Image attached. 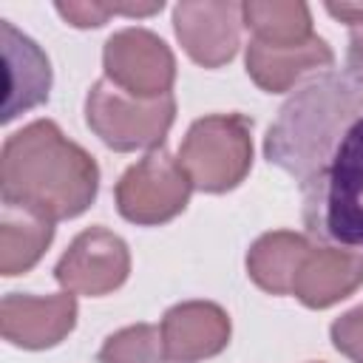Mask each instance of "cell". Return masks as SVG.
Returning <instances> with one entry per match:
<instances>
[{
	"label": "cell",
	"mask_w": 363,
	"mask_h": 363,
	"mask_svg": "<svg viewBox=\"0 0 363 363\" xmlns=\"http://www.w3.org/2000/svg\"><path fill=\"white\" fill-rule=\"evenodd\" d=\"M3 201L28 207L51 221L82 216L99 190V164L71 142L57 122L34 119L3 142Z\"/></svg>",
	"instance_id": "cell-2"
},
{
	"label": "cell",
	"mask_w": 363,
	"mask_h": 363,
	"mask_svg": "<svg viewBox=\"0 0 363 363\" xmlns=\"http://www.w3.org/2000/svg\"><path fill=\"white\" fill-rule=\"evenodd\" d=\"M176 119L173 94L156 99H139L116 88L108 77L96 79L85 96V122L102 145L119 153L162 147Z\"/></svg>",
	"instance_id": "cell-4"
},
{
	"label": "cell",
	"mask_w": 363,
	"mask_h": 363,
	"mask_svg": "<svg viewBox=\"0 0 363 363\" xmlns=\"http://www.w3.org/2000/svg\"><path fill=\"white\" fill-rule=\"evenodd\" d=\"M363 286V255L357 250L312 244L292 278V292L309 309H329Z\"/></svg>",
	"instance_id": "cell-10"
},
{
	"label": "cell",
	"mask_w": 363,
	"mask_h": 363,
	"mask_svg": "<svg viewBox=\"0 0 363 363\" xmlns=\"http://www.w3.org/2000/svg\"><path fill=\"white\" fill-rule=\"evenodd\" d=\"M105 77L130 96L156 99L173 91L176 60L167 43L150 28H119L102 48Z\"/></svg>",
	"instance_id": "cell-6"
},
{
	"label": "cell",
	"mask_w": 363,
	"mask_h": 363,
	"mask_svg": "<svg viewBox=\"0 0 363 363\" xmlns=\"http://www.w3.org/2000/svg\"><path fill=\"white\" fill-rule=\"evenodd\" d=\"M0 45L6 62V102H3V122L43 105L51 91V62L45 51L17 31L9 20H0Z\"/></svg>",
	"instance_id": "cell-12"
},
{
	"label": "cell",
	"mask_w": 363,
	"mask_h": 363,
	"mask_svg": "<svg viewBox=\"0 0 363 363\" xmlns=\"http://www.w3.org/2000/svg\"><path fill=\"white\" fill-rule=\"evenodd\" d=\"M241 20H244V28L252 31L250 40L269 43V45H295L315 37L309 6L295 0L241 3Z\"/></svg>",
	"instance_id": "cell-16"
},
{
	"label": "cell",
	"mask_w": 363,
	"mask_h": 363,
	"mask_svg": "<svg viewBox=\"0 0 363 363\" xmlns=\"http://www.w3.org/2000/svg\"><path fill=\"white\" fill-rule=\"evenodd\" d=\"M128 275L130 250L116 233L102 224L82 230L54 267V278L65 292L88 298H102L119 289Z\"/></svg>",
	"instance_id": "cell-7"
},
{
	"label": "cell",
	"mask_w": 363,
	"mask_h": 363,
	"mask_svg": "<svg viewBox=\"0 0 363 363\" xmlns=\"http://www.w3.org/2000/svg\"><path fill=\"white\" fill-rule=\"evenodd\" d=\"M179 164L201 193L238 187L252 167V119L244 113H210L187 128Z\"/></svg>",
	"instance_id": "cell-3"
},
{
	"label": "cell",
	"mask_w": 363,
	"mask_h": 363,
	"mask_svg": "<svg viewBox=\"0 0 363 363\" xmlns=\"http://www.w3.org/2000/svg\"><path fill=\"white\" fill-rule=\"evenodd\" d=\"M51 238H54L51 218L40 216L28 207L3 201V210H0V272L6 278L28 272L43 258Z\"/></svg>",
	"instance_id": "cell-14"
},
{
	"label": "cell",
	"mask_w": 363,
	"mask_h": 363,
	"mask_svg": "<svg viewBox=\"0 0 363 363\" xmlns=\"http://www.w3.org/2000/svg\"><path fill=\"white\" fill-rule=\"evenodd\" d=\"M77 326V295L11 292L0 303V332L20 349H51Z\"/></svg>",
	"instance_id": "cell-9"
},
{
	"label": "cell",
	"mask_w": 363,
	"mask_h": 363,
	"mask_svg": "<svg viewBox=\"0 0 363 363\" xmlns=\"http://www.w3.org/2000/svg\"><path fill=\"white\" fill-rule=\"evenodd\" d=\"M329 337L340 354H346L352 363H363V303L343 312L329 326Z\"/></svg>",
	"instance_id": "cell-19"
},
{
	"label": "cell",
	"mask_w": 363,
	"mask_h": 363,
	"mask_svg": "<svg viewBox=\"0 0 363 363\" xmlns=\"http://www.w3.org/2000/svg\"><path fill=\"white\" fill-rule=\"evenodd\" d=\"M96 360L99 363H179L164 354L162 332L150 323H133L108 335Z\"/></svg>",
	"instance_id": "cell-17"
},
{
	"label": "cell",
	"mask_w": 363,
	"mask_h": 363,
	"mask_svg": "<svg viewBox=\"0 0 363 363\" xmlns=\"http://www.w3.org/2000/svg\"><path fill=\"white\" fill-rule=\"evenodd\" d=\"M190 193L193 184L187 173L164 147L147 150L113 187L119 216L139 227H156L176 218L187 207Z\"/></svg>",
	"instance_id": "cell-5"
},
{
	"label": "cell",
	"mask_w": 363,
	"mask_h": 363,
	"mask_svg": "<svg viewBox=\"0 0 363 363\" xmlns=\"http://www.w3.org/2000/svg\"><path fill=\"white\" fill-rule=\"evenodd\" d=\"M309 247L312 241L292 230L264 233L252 241L247 252V275L255 286H261L269 295H289L295 269Z\"/></svg>",
	"instance_id": "cell-15"
},
{
	"label": "cell",
	"mask_w": 363,
	"mask_h": 363,
	"mask_svg": "<svg viewBox=\"0 0 363 363\" xmlns=\"http://www.w3.org/2000/svg\"><path fill=\"white\" fill-rule=\"evenodd\" d=\"M244 62H247L250 79L261 91H267V94H284L301 77H306L309 71L329 68L335 62V51L318 34L312 40L295 43V45H269V43L250 40L247 43Z\"/></svg>",
	"instance_id": "cell-13"
},
{
	"label": "cell",
	"mask_w": 363,
	"mask_h": 363,
	"mask_svg": "<svg viewBox=\"0 0 363 363\" xmlns=\"http://www.w3.org/2000/svg\"><path fill=\"white\" fill-rule=\"evenodd\" d=\"M326 11L346 23L349 28V51H346V68L363 74V6L360 3H329Z\"/></svg>",
	"instance_id": "cell-20"
},
{
	"label": "cell",
	"mask_w": 363,
	"mask_h": 363,
	"mask_svg": "<svg viewBox=\"0 0 363 363\" xmlns=\"http://www.w3.org/2000/svg\"><path fill=\"white\" fill-rule=\"evenodd\" d=\"M241 3H179L173 6V31L187 57L204 68H221L241 45Z\"/></svg>",
	"instance_id": "cell-8"
},
{
	"label": "cell",
	"mask_w": 363,
	"mask_h": 363,
	"mask_svg": "<svg viewBox=\"0 0 363 363\" xmlns=\"http://www.w3.org/2000/svg\"><path fill=\"white\" fill-rule=\"evenodd\" d=\"M159 332L167 357L179 363H199L227 349L233 326L230 315L218 303L184 301L164 312Z\"/></svg>",
	"instance_id": "cell-11"
},
{
	"label": "cell",
	"mask_w": 363,
	"mask_h": 363,
	"mask_svg": "<svg viewBox=\"0 0 363 363\" xmlns=\"http://www.w3.org/2000/svg\"><path fill=\"white\" fill-rule=\"evenodd\" d=\"M57 14L71 23L74 28H99L108 23L111 14H128V17H147L162 11V0L159 3H57L54 6Z\"/></svg>",
	"instance_id": "cell-18"
},
{
	"label": "cell",
	"mask_w": 363,
	"mask_h": 363,
	"mask_svg": "<svg viewBox=\"0 0 363 363\" xmlns=\"http://www.w3.org/2000/svg\"><path fill=\"white\" fill-rule=\"evenodd\" d=\"M264 156L298 182L312 238L363 250V74L326 71L295 91L264 136Z\"/></svg>",
	"instance_id": "cell-1"
}]
</instances>
